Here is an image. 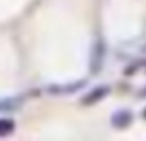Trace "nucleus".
Here are the masks:
<instances>
[{
	"label": "nucleus",
	"mask_w": 146,
	"mask_h": 141,
	"mask_svg": "<svg viewBox=\"0 0 146 141\" xmlns=\"http://www.w3.org/2000/svg\"><path fill=\"white\" fill-rule=\"evenodd\" d=\"M105 55H107V45L102 36H96V40L91 45L90 50V70L93 74H98L103 64H105Z\"/></svg>",
	"instance_id": "nucleus-1"
},
{
	"label": "nucleus",
	"mask_w": 146,
	"mask_h": 141,
	"mask_svg": "<svg viewBox=\"0 0 146 141\" xmlns=\"http://www.w3.org/2000/svg\"><path fill=\"white\" fill-rule=\"evenodd\" d=\"M84 84H86V79H81L74 83H65V84H50L46 90L52 95H70V93H76L78 90L84 88Z\"/></svg>",
	"instance_id": "nucleus-2"
},
{
	"label": "nucleus",
	"mask_w": 146,
	"mask_h": 141,
	"mask_svg": "<svg viewBox=\"0 0 146 141\" xmlns=\"http://www.w3.org/2000/svg\"><path fill=\"white\" fill-rule=\"evenodd\" d=\"M108 93H110V86H107V84H103V86H96V88H93L90 93H86V95L83 96L81 103H83V105H93V103H98V102H102Z\"/></svg>",
	"instance_id": "nucleus-3"
},
{
	"label": "nucleus",
	"mask_w": 146,
	"mask_h": 141,
	"mask_svg": "<svg viewBox=\"0 0 146 141\" xmlns=\"http://www.w3.org/2000/svg\"><path fill=\"white\" fill-rule=\"evenodd\" d=\"M110 122H112V126L117 127V129H125V127H129L131 122H132V112H131L129 108H120V110L113 112Z\"/></svg>",
	"instance_id": "nucleus-4"
},
{
	"label": "nucleus",
	"mask_w": 146,
	"mask_h": 141,
	"mask_svg": "<svg viewBox=\"0 0 146 141\" xmlns=\"http://www.w3.org/2000/svg\"><path fill=\"white\" fill-rule=\"evenodd\" d=\"M21 98L19 96H5L0 98V112H14L21 107Z\"/></svg>",
	"instance_id": "nucleus-5"
},
{
	"label": "nucleus",
	"mask_w": 146,
	"mask_h": 141,
	"mask_svg": "<svg viewBox=\"0 0 146 141\" xmlns=\"http://www.w3.org/2000/svg\"><path fill=\"white\" fill-rule=\"evenodd\" d=\"M16 129V124L12 119H0V136H9Z\"/></svg>",
	"instance_id": "nucleus-6"
},
{
	"label": "nucleus",
	"mask_w": 146,
	"mask_h": 141,
	"mask_svg": "<svg viewBox=\"0 0 146 141\" xmlns=\"http://www.w3.org/2000/svg\"><path fill=\"white\" fill-rule=\"evenodd\" d=\"M143 117H144V119H146V108H144V110H143Z\"/></svg>",
	"instance_id": "nucleus-7"
}]
</instances>
